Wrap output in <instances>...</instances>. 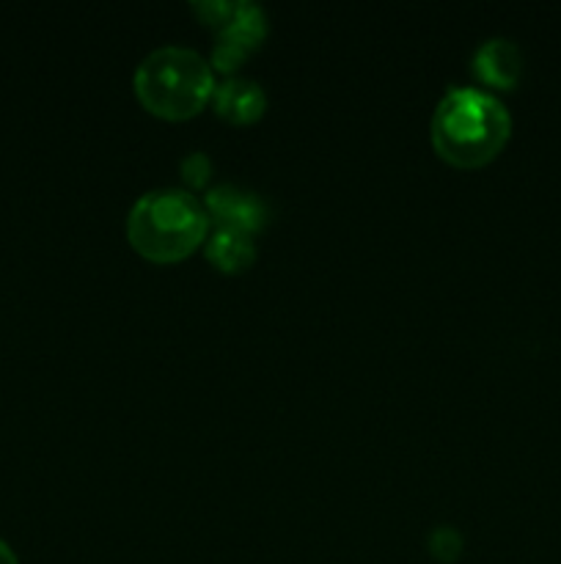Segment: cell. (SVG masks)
Instances as JSON below:
<instances>
[{
    "mask_svg": "<svg viewBox=\"0 0 561 564\" xmlns=\"http://www.w3.org/2000/svg\"><path fill=\"white\" fill-rule=\"evenodd\" d=\"M212 105L215 113L229 124H253L267 110V94L258 83L245 80V77H229V80L218 83Z\"/></svg>",
    "mask_w": 561,
    "mask_h": 564,
    "instance_id": "cell-7",
    "label": "cell"
},
{
    "mask_svg": "<svg viewBox=\"0 0 561 564\" xmlns=\"http://www.w3.org/2000/svg\"><path fill=\"white\" fill-rule=\"evenodd\" d=\"M132 86L148 113L168 121H185L212 102L218 83L212 64L196 50L163 44L138 64Z\"/></svg>",
    "mask_w": 561,
    "mask_h": 564,
    "instance_id": "cell-3",
    "label": "cell"
},
{
    "mask_svg": "<svg viewBox=\"0 0 561 564\" xmlns=\"http://www.w3.org/2000/svg\"><path fill=\"white\" fill-rule=\"evenodd\" d=\"M193 9L198 11V14L204 17V22H209V25H215V28H220L223 25L226 20H229V14H231V9H234V3H223V0H207V3H196L193 6Z\"/></svg>",
    "mask_w": 561,
    "mask_h": 564,
    "instance_id": "cell-11",
    "label": "cell"
},
{
    "mask_svg": "<svg viewBox=\"0 0 561 564\" xmlns=\"http://www.w3.org/2000/svg\"><path fill=\"white\" fill-rule=\"evenodd\" d=\"M209 220L215 229H234L253 235L267 224V204L251 191H242L237 185H218L204 198Z\"/></svg>",
    "mask_w": 561,
    "mask_h": 564,
    "instance_id": "cell-5",
    "label": "cell"
},
{
    "mask_svg": "<svg viewBox=\"0 0 561 564\" xmlns=\"http://www.w3.org/2000/svg\"><path fill=\"white\" fill-rule=\"evenodd\" d=\"M473 75L493 88L517 86L522 75V53L512 39L493 36L473 53Z\"/></svg>",
    "mask_w": 561,
    "mask_h": 564,
    "instance_id": "cell-6",
    "label": "cell"
},
{
    "mask_svg": "<svg viewBox=\"0 0 561 564\" xmlns=\"http://www.w3.org/2000/svg\"><path fill=\"white\" fill-rule=\"evenodd\" d=\"M432 147L457 169H479L501 154L512 135V116L484 88H449L432 113Z\"/></svg>",
    "mask_w": 561,
    "mask_h": 564,
    "instance_id": "cell-1",
    "label": "cell"
},
{
    "mask_svg": "<svg viewBox=\"0 0 561 564\" xmlns=\"http://www.w3.org/2000/svg\"><path fill=\"white\" fill-rule=\"evenodd\" d=\"M267 36V14L256 3H234L229 20L218 28V44L212 53L215 72H231L248 58L253 47Z\"/></svg>",
    "mask_w": 561,
    "mask_h": 564,
    "instance_id": "cell-4",
    "label": "cell"
},
{
    "mask_svg": "<svg viewBox=\"0 0 561 564\" xmlns=\"http://www.w3.org/2000/svg\"><path fill=\"white\" fill-rule=\"evenodd\" d=\"M429 551L432 556H438L440 562H454L462 554V538L457 529L440 527L429 534Z\"/></svg>",
    "mask_w": 561,
    "mask_h": 564,
    "instance_id": "cell-9",
    "label": "cell"
},
{
    "mask_svg": "<svg viewBox=\"0 0 561 564\" xmlns=\"http://www.w3.org/2000/svg\"><path fill=\"white\" fill-rule=\"evenodd\" d=\"M209 174H212V163H209L207 154L193 152V154H187L185 163H182V176H185L187 185H193V187L207 185Z\"/></svg>",
    "mask_w": 561,
    "mask_h": 564,
    "instance_id": "cell-10",
    "label": "cell"
},
{
    "mask_svg": "<svg viewBox=\"0 0 561 564\" xmlns=\"http://www.w3.org/2000/svg\"><path fill=\"white\" fill-rule=\"evenodd\" d=\"M204 202L179 187H157L132 204L127 215V240L143 259L174 264L190 257L209 237Z\"/></svg>",
    "mask_w": 561,
    "mask_h": 564,
    "instance_id": "cell-2",
    "label": "cell"
},
{
    "mask_svg": "<svg viewBox=\"0 0 561 564\" xmlns=\"http://www.w3.org/2000/svg\"><path fill=\"white\" fill-rule=\"evenodd\" d=\"M0 564H20V562H16L14 551H11L9 545L3 543V540H0Z\"/></svg>",
    "mask_w": 561,
    "mask_h": 564,
    "instance_id": "cell-12",
    "label": "cell"
},
{
    "mask_svg": "<svg viewBox=\"0 0 561 564\" xmlns=\"http://www.w3.org/2000/svg\"><path fill=\"white\" fill-rule=\"evenodd\" d=\"M207 259L223 273H242L253 264L256 259V246H253V237L245 231L234 229H215L207 237Z\"/></svg>",
    "mask_w": 561,
    "mask_h": 564,
    "instance_id": "cell-8",
    "label": "cell"
}]
</instances>
